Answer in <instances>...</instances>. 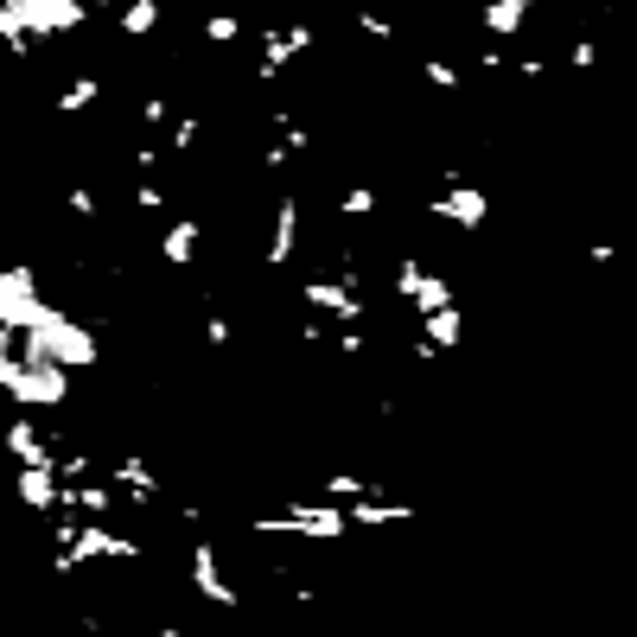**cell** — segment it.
<instances>
[{
    "label": "cell",
    "instance_id": "6da1fadb",
    "mask_svg": "<svg viewBox=\"0 0 637 637\" xmlns=\"http://www.w3.org/2000/svg\"><path fill=\"white\" fill-rule=\"evenodd\" d=\"M191 587H198L211 605H224V612L243 605V593L224 580V562H217V548H211V542H198V548H191Z\"/></svg>",
    "mask_w": 637,
    "mask_h": 637
}]
</instances>
